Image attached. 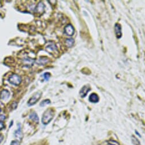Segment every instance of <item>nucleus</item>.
Wrapping results in <instances>:
<instances>
[{"label":"nucleus","mask_w":145,"mask_h":145,"mask_svg":"<svg viewBox=\"0 0 145 145\" xmlns=\"http://www.w3.org/2000/svg\"><path fill=\"white\" fill-rule=\"evenodd\" d=\"M3 139H4V136L2 135H0V143L3 141Z\"/></svg>","instance_id":"nucleus-23"},{"label":"nucleus","mask_w":145,"mask_h":145,"mask_svg":"<svg viewBox=\"0 0 145 145\" xmlns=\"http://www.w3.org/2000/svg\"><path fill=\"white\" fill-rule=\"evenodd\" d=\"M45 5L42 2H39L37 6L35 7L34 12L38 14H42L45 12Z\"/></svg>","instance_id":"nucleus-5"},{"label":"nucleus","mask_w":145,"mask_h":145,"mask_svg":"<svg viewBox=\"0 0 145 145\" xmlns=\"http://www.w3.org/2000/svg\"><path fill=\"white\" fill-rule=\"evenodd\" d=\"M1 112V109L0 108V112Z\"/></svg>","instance_id":"nucleus-24"},{"label":"nucleus","mask_w":145,"mask_h":145,"mask_svg":"<svg viewBox=\"0 0 145 145\" xmlns=\"http://www.w3.org/2000/svg\"><path fill=\"white\" fill-rule=\"evenodd\" d=\"M107 143L109 145H120L118 142L114 140H109L107 141Z\"/></svg>","instance_id":"nucleus-19"},{"label":"nucleus","mask_w":145,"mask_h":145,"mask_svg":"<svg viewBox=\"0 0 145 145\" xmlns=\"http://www.w3.org/2000/svg\"><path fill=\"white\" fill-rule=\"evenodd\" d=\"M29 118L30 120H32L35 122L38 123L39 122V118L38 117V116L37 115V113L35 112H33L32 113H30V115L29 116Z\"/></svg>","instance_id":"nucleus-14"},{"label":"nucleus","mask_w":145,"mask_h":145,"mask_svg":"<svg viewBox=\"0 0 145 145\" xmlns=\"http://www.w3.org/2000/svg\"><path fill=\"white\" fill-rule=\"evenodd\" d=\"M43 77L44 79H45V80H46V81H48L49 78H50V74L49 73V72H46V73H45L43 75Z\"/></svg>","instance_id":"nucleus-18"},{"label":"nucleus","mask_w":145,"mask_h":145,"mask_svg":"<svg viewBox=\"0 0 145 145\" xmlns=\"http://www.w3.org/2000/svg\"><path fill=\"white\" fill-rule=\"evenodd\" d=\"M8 81L11 84L15 85V86H18L21 83L22 78L19 75L13 74L9 77Z\"/></svg>","instance_id":"nucleus-2"},{"label":"nucleus","mask_w":145,"mask_h":145,"mask_svg":"<svg viewBox=\"0 0 145 145\" xmlns=\"http://www.w3.org/2000/svg\"><path fill=\"white\" fill-rule=\"evenodd\" d=\"M90 90H91V88H90L89 85H85V86L82 87V88L81 89V90H80V96L82 98H84L85 97H86L88 92H89Z\"/></svg>","instance_id":"nucleus-6"},{"label":"nucleus","mask_w":145,"mask_h":145,"mask_svg":"<svg viewBox=\"0 0 145 145\" xmlns=\"http://www.w3.org/2000/svg\"><path fill=\"white\" fill-rule=\"evenodd\" d=\"M5 119V116H4V115H1V116H0V120H1V121L4 120Z\"/></svg>","instance_id":"nucleus-22"},{"label":"nucleus","mask_w":145,"mask_h":145,"mask_svg":"<svg viewBox=\"0 0 145 145\" xmlns=\"http://www.w3.org/2000/svg\"><path fill=\"white\" fill-rule=\"evenodd\" d=\"M99 100V98L96 94H92L89 96V101L93 103H97Z\"/></svg>","instance_id":"nucleus-11"},{"label":"nucleus","mask_w":145,"mask_h":145,"mask_svg":"<svg viewBox=\"0 0 145 145\" xmlns=\"http://www.w3.org/2000/svg\"><path fill=\"white\" fill-rule=\"evenodd\" d=\"M49 61V59L48 58L43 57V58H40L39 59V60L37 61V64L40 65H44V64L48 63Z\"/></svg>","instance_id":"nucleus-13"},{"label":"nucleus","mask_w":145,"mask_h":145,"mask_svg":"<svg viewBox=\"0 0 145 145\" xmlns=\"http://www.w3.org/2000/svg\"><path fill=\"white\" fill-rule=\"evenodd\" d=\"M64 33L68 36H72L74 34V28L70 24L66 26L64 28Z\"/></svg>","instance_id":"nucleus-4"},{"label":"nucleus","mask_w":145,"mask_h":145,"mask_svg":"<svg viewBox=\"0 0 145 145\" xmlns=\"http://www.w3.org/2000/svg\"><path fill=\"white\" fill-rule=\"evenodd\" d=\"M49 103H50V101L49 100H43V101L41 103L40 106L41 107H44V106H45L46 105H48Z\"/></svg>","instance_id":"nucleus-17"},{"label":"nucleus","mask_w":145,"mask_h":145,"mask_svg":"<svg viewBox=\"0 0 145 145\" xmlns=\"http://www.w3.org/2000/svg\"><path fill=\"white\" fill-rule=\"evenodd\" d=\"M23 63H24V65L26 67H30L32 66L34 64L35 61V59H33L32 58H30L29 57H24L23 59Z\"/></svg>","instance_id":"nucleus-7"},{"label":"nucleus","mask_w":145,"mask_h":145,"mask_svg":"<svg viewBox=\"0 0 145 145\" xmlns=\"http://www.w3.org/2000/svg\"><path fill=\"white\" fill-rule=\"evenodd\" d=\"M115 34L116 37L118 38H121L122 37V28H121V25L119 24H116L115 25Z\"/></svg>","instance_id":"nucleus-9"},{"label":"nucleus","mask_w":145,"mask_h":145,"mask_svg":"<svg viewBox=\"0 0 145 145\" xmlns=\"http://www.w3.org/2000/svg\"><path fill=\"white\" fill-rule=\"evenodd\" d=\"M10 145H20V142L17 141V140L13 141L12 142V143H11V144H10Z\"/></svg>","instance_id":"nucleus-20"},{"label":"nucleus","mask_w":145,"mask_h":145,"mask_svg":"<svg viewBox=\"0 0 145 145\" xmlns=\"http://www.w3.org/2000/svg\"><path fill=\"white\" fill-rule=\"evenodd\" d=\"M131 141H132V143H133L134 145H141L140 142H139L138 139L134 136H133L131 137Z\"/></svg>","instance_id":"nucleus-16"},{"label":"nucleus","mask_w":145,"mask_h":145,"mask_svg":"<svg viewBox=\"0 0 145 145\" xmlns=\"http://www.w3.org/2000/svg\"><path fill=\"white\" fill-rule=\"evenodd\" d=\"M10 96V93L6 89L2 90L0 94V99L2 100H7Z\"/></svg>","instance_id":"nucleus-8"},{"label":"nucleus","mask_w":145,"mask_h":145,"mask_svg":"<svg viewBox=\"0 0 145 145\" xmlns=\"http://www.w3.org/2000/svg\"><path fill=\"white\" fill-rule=\"evenodd\" d=\"M15 137H17V138H19L20 139L22 138V133H21V130L20 126L19 127V129L15 132Z\"/></svg>","instance_id":"nucleus-15"},{"label":"nucleus","mask_w":145,"mask_h":145,"mask_svg":"<svg viewBox=\"0 0 145 145\" xmlns=\"http://www.w3.org/2000/svg\"><path fill=\"white\" fill-rule=\"evenodd\" d=\"M65 45L67 47L70 48L72 47V46H73L74 43V40L73 39H71V38L66 39L65 40Z\"/></svg>","instance_id":"nucleus-12"},{"label":"nucleus","mask_w":145,"mask_h":145,"mask_svg":"<svg viewBox=\"0 0 145 145\" xmlns=\"http://www.w3.org/2000/svg\"><path fill=\"white\" fill-rule=\"evenodd\" d=\"M46 49L49 53H56L58 51V48L54 44L49 45L48 46H46Z\"/></svg>","instance_id":"nucleus-10"},{"label":"nucleus","mask_w":145,"mask_h":145,"mask_svg":"<svg viewBox=\"0 0 145 145\" xmlns=\"http://www.w3.org/2000/svg\"><path fill=\"white\" fill-rule=\"evenodd\" d=\"M54 116V111L53 109H48L44 112L42 118V122L43 125H47L52 120Z\"/></svg>","instance_id":"nucleus-1"},{"label":"nucleus","mask_w":145,"mask_h":145,"mask_svg":"<svg viewBox=\"0 0 145 145\" xmlns=\"http://www.w3.org/2000/svg\"><path fill=\"white\" fill-rule=\"evenodd\" d=\"M41 96H42V92L40 91H38L36 92L34 95H33V96L31 97L29 100L28 102V106H33L34 105L36 102H37L40 98H41Z\"/></svg>","instance_id":"nucleus-3"},{"label":"nucleus","mask_w":145,"mask_h":145,"mask_svg":"<svg viewBox=\"0 0 145 145\" xmlns=\"http://www.w3.org/2000/svg\"><path fill=\"white\" fill-rule=\"evenodd\" d=\"M5 128V125L3 122L0 121V130H1Z\"/></svg>","instance_id":"nucleus-21"}]
</instances>
